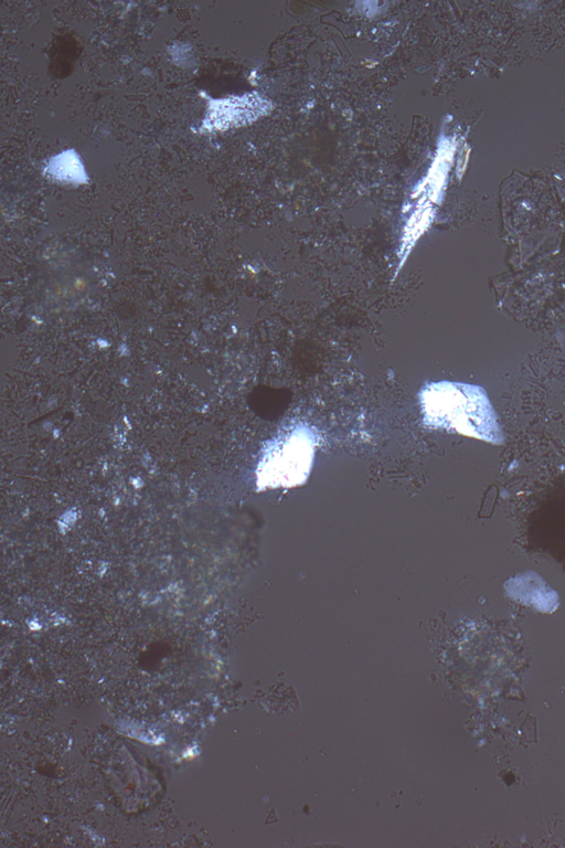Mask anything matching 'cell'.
<instances>
[{"mask_svg": "<svg viewBox=\"0 0 565 848\" xmlns=\"http://www.w3.org/2000/svg\"><path fill=\"white\" fill-rule=\"evenodd\" d=\"M423 423L493 444L503 435L495 412L480 386L452 382H429L419 392Z\"/></svg>", "mask_w": 565, "mask_h": 848, "instance_id": "6da1fadb", "label": "cell"}, {"mask_svg": "<svg viewBox=\"0 0 565 848\" xmlns=\"http://www.w3.org/2000/svg\"><path fill=\"white\" fill-rule=\"evenodd\" d=\"M319 443L313 427L296 423L271 438L262 452L256 473L258 490L303 485Z\"/></svg>", "mask_w": 565, "mask_h": 848, "instance_id": "7a4b0ae2", "label": "cell"}, {"mask_svg": "<svg viewBox=\"0 0 565 848\" xmlns=\"http://www.w3.org/2000/svg\"><path fill=\"white\" fill-rule=\"evenodd\" d=\"M45 176L49 178L72 184H81L87 182V174L84 166L74 150H64L63 152L51 158L44 169Z\"/></svg>", "mask_w": 565, "mask_h": 848, "instance_id": "3957f363", "label": "cell"}]
</instances>
